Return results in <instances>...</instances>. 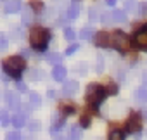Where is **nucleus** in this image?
Instances as JSON below:
<instances>
[{
    "mask_svg": "<svg viewBox=\"0 0 147 140\" xmlns=\"http://www.w3.org/2000/svg\"><path fill=\"white\" fill-rule=\"evenodd\" d=\"M2 67H4V71L7 75H11L12 78H19L21 73L24 71V67H26V61L21 55H11V57L4 59Z\"/></svg>",
    "mask_w": 147,
    "mask_h": 140,
    "instance_id": "obj_1",
    "label": "nucleus"
},
{
    "mask_svg": "<svg viewBox=\"0 0 147 140\" xmlns=\"http://www.w3.org/2000/svg\"><path fill=\"white\" fill-rule=\"evenodd\" d=\"M50 40V31L42 28V26H35L30 30V43L35 50H45L47 43Z\"/></svg>",
    "mask_w": 147,
    "mask_h": 140,
    "instance_id": "obj_2",
    "label": "nucleus"
},
{
    "mask_svg": "<svg viewBox=\"0 0 147 140\" xmlns=\"http://www.w3.org/2000/svg\"><path fill=\"white\" fill-rule=\"evenodd\" d=\"M107 95V90L100 85H95L92 83L88 88H87V102L92 106V107H97Z\"/></svg>",
    "mask_w": 147,
    "mask_h": 140,
    "instance_id": "obj_3",
    "label": "nucleus"
},
{
    "mask_svg": "<svg viewBox=\"0 0 147 140\" xmlns=\"http://www.w3.org/2000/svg\"><path fill=\"white\" fill-rule=\"evenodd\" d=\"M111 47H114L119 52H126L130 48V40L123 31H114L111 35Z\"/></svg>",
    "mask_w": 147,
    "mask_h": 140,
    "instance_id": "obj_4",
    "label": "nucleus"
},
{
    "mask_svg": "<svg viewBox=\"0 0 147 140\" xmlns=\"http://www.w3.org/2000/svg\"><path fill=\"white\" fill-rule=\"evenodd\" d=\"M140 128H142V116L138 112H131L126 121V131L137 133V131H140Z\"/></svg>",
    "mask_w": 147,
    "mask_h": 140,
    "instance_id": "obj_5",
    "label": "nucleus"
},
{
    "mask_svg": "<svg viewBox=\"0 0 147 140\" xmlns=\"http://www.w3.org/2000/svg\"><path fill=\"white\" fill-rule=\"evenodd\" d=\"M133 43H135L137 48L147 50V28H142L140 31H137L133 35Z\"/></svg>",
    "mask_w": 147,
    "mask_h": 140,
    "instance_id": "obj_6",
    "label": "nucleus"
},
{
    "mask_svg": "<svg viewBox=\"0 0 147 140\" xmlns=\"http://www.w3.org/2000/svg\"><path fill=\"white\" fill-rule=\"evenodd\" d=\"M94 42L97 47H111V35L106 31H99V33H95Z\"/></svg>",
    "mask_w": 147,
    "mask_h": 140,
    "instance_id": "obj_7",
    "label": "nucleus"
},
{
    "mask_svg": "<svg viewBox=\"0 0 147 140\" xmlns=\"http://www.w3.org/2000/svg\"><path fill=\"white\" fill-rule=\"evenodd\" d=\"M66 75H67V71H66L64 66H61V64H55L54 66V69H52V78L55 81H64L66 80Z\"/></svg>",
    "mask_w": 147,
    "mask_h": 140,
    "instance_id": "obj_8",
    "label": "nucleus"
},
{
    "mask_svg": "<svg viewBox=\"0 0 147 140\" xmlns=\"http://www.w3.org/2000/svg\"><path fill=\"white\" fill-rule=\"evenodd\" d=\"M5 100H7V106L11 109H19L21 107V99L18 94H12V92H7L5 94Z\"/></svg>",
    "mask_w": 147,
    "mask_h": 140,
    "instance_id": "obj_9",
    "label": "nucleus"
},
{
    "mask_svg": "<svg viewBox=\"0 0 147 140\" xmlns=\"http://www.w3.org/2000/svg\"><path fill=\"white\" fill-rule=\"evenodd\" d=\"M4 11H5V14H14V12L21 11V0H7L4 4Z\"/></svg>",
    "mask_w": 147,
    "mask_h": 140,
    "instance_id": "obj_10",
    "label": "nucleus"
},
{
    "mask_svg": "<svg viewBox=\"0 0 147 140\" xmlns=\"http://www.w3.org/2000/svg\"><path fill=\"white\" fill-rule=\"evenodd\" d=\"M78 88H80L78 81L71 80V81H66V83H64V87H62V92H64L66 95H75V94L78 92Z\"/></svg>",
    "mask_w": 147,
    "mask_h": 140,
    "instance_id": "obj_11",
    "label": "nucleus"
},
{
    "mask_svg": "<svg viewBox=\"0 0 147 140\" xmlns=\"http://www.w3.org/2000/svg\"><path fill=\"white\" fill-rule=\"evenodd\" d=\"M78 14H80V4H78V0H71L69 9H67V18L69 19H76Z\"/></svg>",
    "mask_w": 147,
    "mask_h": 140,
    "instance_id": "obj_12",
    "label": "nucleus"
},
{
    "mask_svg": "<svg viewBox=\"0 0 147 140\" xmlns=\"http://www.w3.org/2000/svg\"><path fill=\"white\" fill-rule=\"evenodd\" d=\"M133 97H135L137 102L145 104V102H147V88H137L135 94H133Z\"/></svg>",
    "mask_w": 147,
    "mask_h": 140,
    "instance_id": "obj_13",
    "label": "nucleus"
},
{
    "mask_svg": "<svg viewBox=\"0 0 147 140\" xmlns=\"http://www.w3.org/2000/svg\"><path fill=\"white\" fill-rule=\"evenodd\" d=\"M12 125H14L16 128H23V126L26 125V116H24L23 112L14 114V116H12Z\"/></svg>",
    "mask_w": 147,
    "mask_h": 140,
    "instance_id": "obj_14",
    "label": "nucleus"
},
{
    "mask_svg": "<svg viewBox=\"0 0 147 140\" xmlns=\"http://www.w3.org/2000/svg\"><path fill=\"white\" fill-rule=\"evenodd\" d=\"M138 2L137 0H125V11L126 12H137L138 11Z\"/></svg>",
    "mask_w": 147,
    "mask_h": 140,
    "instance_id": "obj_15",
    "label": "nucleus"
},
{
    "mask_svg": "<svg viewBox=\"0 0 147 140\" xmlns=\"http://www.w3.org/2000/svg\"><path fill=\"white\" fill-rule=\"evenodd\" d=\"M62 125H64V118H59V116L55 118V116H54V119H52V128H50V133L54 135L57 130H61V128H62Z\"/></svg>",
    "mask_w": 147,
    "mask_h": 140,
    "instance_id": "obj_16",
    "label": "nucleus"
},
{
    "mask_svg": "<svg viewBox=\"0 0 147 140\" xmlns=\"http://www.w3.org/2000/svg\"><path fill=\"white\" fill-rule=\"evenodd\" d=\"M113 18H114L116 23H125V21H126V11L114 9V11H113Z\"/></svg>",
    "mask_w": 147,
    "mask_h": 140,
    "instance_id": "obj_17",
    "label": "nucleus"
},
{
    "mask_svg": "<svg viewBox=\"0 0 147 140\" xmlns=\"http://www.w3.org/2000/svg\"><path fill=\"white\" fill-rule=\"evenodd\" d=\"M69 137H71L73 140H80V138L83 137V130H82V126H73L71 131H69Z\"/></svg>",
    "mask_w": 147,
    "mask_h": 140,
    "instance_id": "obj_18",
    "label": "nucleus"
},
{
    "mask_svg": "<svg viewBox=\"0 0 147 140\" xmlns=\"http://www.w3.org/2000/svg\"><path fill=\"white\" fill-rule=\"evenodd\" d=\"M21 21H23V24H30L33 21V11L31 9H24L23 16H21Z\"/></svg>",
    "mask_w": 147,
    "mask_h": 140,
    "instance_id": "obj_19",
    "label": "nucleus"
},
{
    "mask_svg": "<svg viewBox=\"0 0 147 140\" xmlns=\"http://www.w3.org/2000/svg\"><path fill=\"white\" fill-rule=\"evenodd\" d=\"M30 104H31L33 107H38V106L42 104V97H40L36 92H30Z\"/></svg>",
    "mask_w": 147,
    "mask_h": 140,
    "instance_id": "obj_20",
    "label": "nucleus"
},
{
    "mask_svg": "<svg viewBox=\"0 0 147 140\" xmlns=\"http://www.w3.org/2000/svg\"><path fill=\"white\" fill-rule=\"evenodd\" d=\"M80 36H82V40H92V38L95 36V33H94V30H90V28H83L82 33H80Z\"/></svg>",
    "mask_w": 147,
    "mask_h": 140,
    "instance_id": "obj_21",
    "label": "nucleus"
},
{
    "mask_svg": "<svg viewBox=\"0 0 147 140\" xmlns=\"http://www.w3.org/2000/svg\"><path fill=\"white\" fill-rule=\"evenodd\" d=\"M47 61H49V62H52V64L55 66V64H59V62L62 61V55H61V54H57V52H54V54H50V55L47 57Z\"/></svg>",
    "mask_w": 147,
    "mask_h": 140,
    "instance_id": "obj_22",
    "label": "nucleus"
},
{
    "mask_svg": "<svg viewBox=\"0 0 147 140\" xmlns=\"http://www.w3.org/2000/svg\"><path fill=\"white\" fill-rule=\"evenodd\" d=\"M100 21L107 26V24H111L113 21H114V18H113V12H104L102 14V18H100Z\"/></svg>",
    "mask_w": 147,
    "mask_h": 140,
    "instance_id": "obj_23",
    "label": "nucleus"
},
{
    "mask_svg": "<svg viewBox=\"0 0 147 140\" xmlns=\"http://www.w3.org/2000/svg\"><path fill=\"white\" fill-rule=\"evenodd\" d=\"M90 119H92V112H83V116H82V126L83 128H87L88 125H90Z\"/></svg>",
    "mask_w": 147,
    "mask_h": 140,
    "instance_id": "obj_24",
    "label": "nucleus"
},
{
    "mask_svg": "<svg viewBox=\"0 0 147 140\" xmlns=\"http://www.w3.org/2000/svg\"><path fill=\"white\" fill-rule=\"evenodd\" d=\"M107 140H125V137H123V133L119 130H114V131L109 133V138Z\"/></svg>",
    "mask_w": 147,
    "mask_h": 140,
    "instance_id": "obj_25",
    "label": "nucleus"
},
{
    "mask_svg": "<svg viewBox=\"0 0 147 140\" xmlns=\"http://www.w3.org/2000/svg\"><path fill=\"white\" fill-rule=\"evenodd\" d=\"M0 121H2V126H9V123H12V119H9L7 111H2V112H0Z\"/></svg>",
    "mask_w": 147,
    "mask_h": 140,
    "instance_id": "obj_26",
    "label": "nucleus"
},
{
    "mask_svg": "<svg viewBox=\"0 0 147 140\" xmlns=\"http://www.w3.org/2000/svg\"><path fill=\"white\" fill-rule=\"evenodd\" d=\"M64 36H66V40L73 42L76 35H75V31H73V28H64Z\"/></svg>",
    "mask_w": 147,
    "mask_h": 140,
    "instance_id": "obj_27",
    "label": "nucleus"
},
{
    "mask_svg": "<svg viewBox=\"0 0 147 140\" xmlns=\"http://www.w3.org/2000/svg\"><path fill=\"white\" fill-rule=\"evenodd\" d=\"M61 109H62V112L64 114H73V112H75V106H67V104H64V106H61Z\"/></svg>",
    "mask_w": 147,
    "mask_h": 140,
    "instance_id": "obj_28",
    "label": "nucleus"
},
{
    "mask_svg": "<svg viewBox=\"0 0 147 140\" xmlns=\"http://www.w3.org/2000/svg\"><path fill=\"white\" fill-rule=\"evenodd\" d=\"M7 140H21V133L19 131H11V133H7Z\"/></svg>",
    "mask_w": 147,
    "mask_h": 140,
    "instance_id": "obj_29",
    "label": "nucleus"
},
{
    "mask_svg": "<svg viewBox=\"0 0 147 140\" xmlns=\"http://www.w3.org/2000/svg\"><path fill=\"white\" fill-rule=\"evenodd\" d=\"M7 36L5 35H2V36H0V50H7Z\"/></svg>",
    "mask_w": 147,
    "mask_h": 140,
    "instance_id": "obj_30",
    "label": "nucleus"
},
{
    "mask_svg": "<svg viewBox=\"0 0 147 140\" xmlns=\"http://www.w3.org/2000/svg\"><path fill=\"white\" fill-rule=\"evenodd\" d=\"M78 50V43H73V45H69L67 48H66V55H71V54H75Z\"/></svg>",
    "mask_w": 147,
    "mask_h": 140,
    "instance_id": "obj_31",
    "label": "nucleus"
},
{
    "mask_svg": "<svg viewBox=\"0 0 147 140\" xmlns=\"http://www.w3.org/2000/svg\"><path fill=\"white\" fill-rule=\"evenodd\" d=\"M28 128H30L31 131H36V130L40 128V123H38L36 119H33V121H30V123H28Z\"/></svg>",
    "mask_w": 147,
    "mask_h": 140,
    "instance_id": "obj_32",
    "label": "nucleus"
},
{
    "mask_svg": "<svg viewBox=\"0 0 147 140\" xmlns=\"http://www.w3.org/2000/svg\"><path fill=\"white\" fill-rule=\"evenodd\" d=\"M106 90H107V94H113V95L118 94V87H116L114 83H109V85L106 87Z\"/></svg>",
    "mask_w": 147,
    "mask_h": 140,
    "instance_id": "obj_33",
    "label": "nucleus"
},
{
    "mask_svg": "<svg viewBox=\"0 0 147 140\" xmlns=\"http://www.w3.org/2000/svg\"><path fill=\"white\" fill-rule=\"evenodd\" d=\"M31 7H33L35 11H40L43 5H42V2H40V0H31Z\"/></svg>",
    "mask_w": 147,
    "mask_h": 140,
    "instance_id": "obj_34",
    "label": "nucleus"
},
{
    "mask_svg": "<svg viewBox=\"0 0 147 140\" xmlns=\"http://www.w3.org/2000/svg\"><path fill=\"white\" fill-rule=\"evenodd\" d=\"M95 71L97 73L102 71V57H99V61H95Z\"/></svg>",
    "mask_w": 147,
    "mask_h": 140,
    "instance_id": "obj_35",
    "label": "nucleus"
},
{
    "mask_svg": "<svg viewBox=\"0 0 147 140\" xmlns=\"http://www.w3.org/2000/svg\"><path fill=\"white\" fill-rule=\"evenodd\" d=\"M99 19V16H97V12H95V9H90V21L94 23V21H97Z\"/></svg>",
    "mask_w": 147,
    "mask_h": 140,
    "instance_id": "obj_36",
    "label": "nucleus"
},
{
    "mask_svg": "<svg viewBox=\"0 0 147 140\" xmlns=\"http://www.w3.org/2000/svg\"><path fill=\"white\" fill-rule=\"evenodd\" d=\"M78 67H80V73H82V75H85V73H87V64H85V62L78 64Z\"/></svg>",
    "mask_w": 147,
    "mask_h": 140,
    "instance_id": "obj_37",
    "label": "nucleus"
},
{
    "mask_svg": "<svg viewBox=\"0 0 147 140\" xmlns=\"http://www.w3.org/2000/svg\"><path fill=\"white\" fill-rule=\"evenodd\" d=\"M18 88H19L21 92H26V87H24V83H21V81L18 83Z\"/></svg>",
    "mask_w": 147,
    "mask_h": 140,
    "instance_id": "obj_38",
    "label": "nucleus"
},
{
    "mask_svg": "<svg viewBox=\"0 0 147 140\" xmlns=\"http://www.w3.org/2000/svg\"><path fill=\"white\" fill-rule=\"evenodd\" d=\"M116 2H118V0H106L107 5H116Z\"/></svg>",
    "mask_w": 147,
    "mask_h": 140,
    "instance_id": "obj_39",
    "label": "nucleus"
},
{
    "mask_svg": "<svg viewBox=\"0 0 147 140\" xmlns=\"http://www.w3.org/2000/svg\"><path fill=\"white\" fill-rule=\"evenodd\" d=\"M49 97L54 99V97H55V92H54V90H49Z\"/></svg>",
    "mask_w": 147,
    "mask_h": 140,
    "instance_id": "obj_40",
    "label": "nucleus"
},
{
    "mask_svg": "<svg viewBox=\"0 0 147 140\" xmlns=\"http://www.w3.org/2000/svg\"><path fill=\"white\" fill-rule=\"evenodd\" d=\"M57 140H67V138H61V137H59V138H57Z\"/></svg>",
    "mask_w": 147,
    "mask_h": 140,
    "instance_id": "obj_41",
    "label": "nucleus"
},
{
    "mask_svg": "<svg viewBox=\"0 0 147 140\" xmlns=\"http://www.w3.org/2000/svg\"><path fill=\"white\" fill-rule=\"evenodd\" d=\"M145 118H147V111H145Z\"/></svg>",
    "mask_w": 147,
    "mask_h": 140,
    "instance_id": "obj_42",
    "label": "nucleus"
},
{
    "mask_svg": "<svg viewBox=\"0 0 147 140\" xmlns=\"http://www.w3.org/2000/svg\"><path fill=\"white\" fill-rule=\"evenodd\" d=\"M145 9H147V2H145Z\"/></svg>",
    "mask_w": 147,
    "mask_h": 140,
    "instance_id": "obj_43",
    "label": "nucleus"
}]
</instances>
